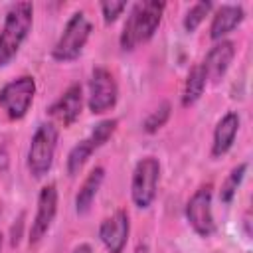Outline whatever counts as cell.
<instances>
[{"mask_svg": "<svg viewBox=\"0 0 253 253\" xmlns=\"http://www.w3.org/2000/svg\"><path fill=\"white\" fill-rule=\"evenodd\" d=\"M166 4L164 2H138L132 6L125 26H123V34H121V47L125 51L134 49L136 45L148 42L162 20V12H164Z\"/></svg>", "mask_w": 253, "mask_h": 253, "instance_id": "1", "label": "cell"}, {"mask_svg": "<svg viewBox=\"0 0 253 253\" xmlns=\"http://www.w3.org/2000/svg\"><path fill=\"white\" fill-rule=\"evenodd\" d=\"M34 22V6L32 2H16L6 12V20L0 32V67L8 65L22 43L26 42Z\"/></svg>", "mask_w": 253, "mask_h": 253, "instance_id": "2", "label": "cell"}, {"mask_svg": "<svg viewBox=\"0 0 253 253\" xmlns=\"http://www.w3.org/2000/svg\"><path fill=\"white\" fill-rule=\"evenodd\" d=\"M91 30H93V26L87 20V16L83 12H75L67 20L59 40L55 42V45L51 49V57L55 61H61V63L77 59L81 55L89 36H91Z\"/></svg>", "mask_w": 253, "mask_h": 253, "instance_id": "3", "label": "cell"}, {"mask_svg": "<svg viewBox=\"0 0 253 253\" xmlns=\"http://www.w3.org/2000/svg\"><path fill=\"white\" fill-rule=\"evenodd\" d=\"M57 146V128L53 123H42L28 148V170L34 178H43L51 164H53V154Z\"/></svg>", "mask_w": 253, "mask_h": 253, "instance_id": "4", "label": "cell"}, {"mask_svg": "<svg viewBox=\"0 0 253 253\" xmlns=\"http://www.w3.org/2000/svg\"><path fill=\"white\" fill-rule=\"evenodd\" d=\"M158 180H160V162L154 156H146L138 160L132 172V182H130V196L136 208L146 210L154 202Z\"/></svg>", "mask_w": 253, "mask_h": 253, "instance_id": "5", "label": "cell"}, {"mask_svg": "<svg viewBox=\"0 0 253 253\" xmlns=\"http://www.w3.org/2000/svg\"><path fill=\"white\" fill-rule=\"evenodd\" d=\"M117 125H119L117 119H105V121H101V123L89 132L87 138L79 140V142L69 150V156H67V174H69V176L79 174V170L85 166V162L91 158V154H93L97 148H101V146L113 136V132L117 130Z\"/></svg>", "mask_w": 253, "mask_h": 253, "instance_id": "6", "label": "cell"}, {"mask_svg": "<svg viewBox=\"0 0 253 253\" xmlns=\"http://www.w3.org/2000/svg\"><path fill=\"white\" fill-rule=\"evenodd\" d=\"M36 95V81L30 75H22L0 89V107L14 121L26 117Z\"/></svg>", "mask_w": 253, "mask_h": 253, "instance_id": "7", "label": "cell"}, {"mask_svg": "<svg viewBox=\"0 0 253 253\" xmlns=\"http://www.w3.org/2000/svg\"><path fill=\"white\" fill-rule=\"evenodd\" d=\"M186 219L200 237H210L215 231L211 211V186H202L186 204Z\"/></svg>", "mask_w": 253, "mask_h": 253, "instance_id": "8", "label": "cell"}, {"mask_svg": "<svg viewBox=\"0 0 253 253\" xmlns=\"http://www.w3.org/2000/svg\"><path fill=\"white\" fill-rule=\"evenodd\" d=\"M119 97V87L113 73L105 67H95L89 79V109L95 115L107 113L115 107Z\"/></svg>", "mask_w": 253, "mask_h": 253, "instance_id": "9", "label": "cell"}, {"mask_svg": "<svg viewBox=\"0 0 253 253\" xmlns=\"http://www.w3.org/2000/svg\"><path fill=\"white\" fill-rule=\"evenodd\" d=\"M55 213H57V190L55 184H47L42 188L38 196V210L30 227V245H38L43 239V235L49 231L55 219Z\"/></svg>", "mask_w": 253, "mask_h": 253, "instance_id": "10", "label": "cell"}, {"mask_svg": "<svg viewBox=\"0 0 253 253\" xmlns=\"http://www.w3.org/2000/svg\"><path fill=\"white\" fill-rule=\"evenodd\" d=\"M128 231H130L128 213L125 210H117L111 217L103 219L99 227V237L109 253H123L128 241Z\"/></svg>", "mask_w": 253, "mask_h": 253, "instance_id": "11", "label": "cell"}, {"mask_svg": "<svg viewBox=\"0 0 253 253\" xmlns=\"http://www.w3.org/2000/svg\"><path fill=\"white\" fill-rule=\"evenodd\" d=\"M81 107H83V91H81L79 83H73L49 107V115H51V119H55L63 126H69L79 119Z\"/></svg>", "mask_w": 253, "mask_h": 253, "instance_id": "12", "label": "cell"}, {"mask_svg": "<svg viewBox=\"0 0 253 253\" xmlns=\"http://www.w3.org/2000/svg\"><path fill=\"white\" fill-rule=\"evenodd\" d=\"M233 55H235V43L229 42V40H221L217 42L206 55L204 59V69H206V75L208 79L211 81H219L225 71L229 69L231 61H233Z\"/></svg>", "mask_w": 253, "mask_h": 253, "instance_id": "13", "label": "cell"}, {"mask_svg": "<svg viewBox=\"0 0 253 253\" xmlns=\"http://www.w3.org/2000/svg\"><path fill=\"white\" fill-rule=\"evenodd\" d=\"M237 130H239V115L235 111L225 113L213 130V142H211V156L213 158L223 156L233 146Z\"/></svg>", "mask_w": 253, "mask_h": 253, "instance_id": "14", "label": "cell"}, {"mask_svg": "<svg viewBox=\"0 0 253 253\" xmlns=\"http://www.w3.org/2000/svg\"><path fill=\"white\" fill-rule=\"evenodd\" d=\"M243 18H245V12H243L241 6H237V4H223L213 14V20H211V26H210V38L215 40V42H221L223 36L233 32L243 22Z\"/></svg>", "mask_w": 253, "mask_h": 253, "instance_id": "15", "label": "cell"}, {"mask_svg": "<svg viewBox=\"0 0 253 253\" xmlns=\"http://www.w3.org/2000/svg\"><path fill=\"white\" fill-rule=\"evenodd\" d=\"M103 180H105V168L103 166H95L87 174V178L83 180V184H81V188H79V192L75 196V211L77 213H87L89 211V208H91V204H93Z\"/></svg>", "mask_w": 253, "mask_h": 253, "instance_id": "16", "label": "cell"}, {"mask_svg": "<svg viewBox=\"0 0 253 253\" xmlns=\"http://www.w3.org/2000/svg\"><path fill=\"white\" fill-rule=\"evenodd\" d=\"M208 85V75H206V69L202 63L194 65L186 77V83H184V93H182V105L184 107H192L194 103L200 101V97L204 95V89Z\"/></svg>", "mask_w": 253, "mask_h": 253, "instance_id": "17", "label": "cell"}, {"mask_svg": "<svg viewBox=\"0 0 253 253\" xmlns=\"http://www.w3.org/2000/svg\"><path fill=\"white\" fill-rule=\"evenodd\" d=\"M245 172H247V164H245V162L237 164V166H235V168L229 172V176H227V180L223 182L221 192H219V200H221L223 204H229V202L233 200V196H235V192H237L239 184L243 182Z\"/></svg>", "mask_w": 253, "mask_h": 253, "instance_id": "18", "label": "cell"}, {"mask_svg": "<svg viewBox=\"0 0 253 253\" xmlns=\"http://www.w3.org/2000/svg\"><path fill=\"white\" fill-rule=\"evenodd\" d=\"M211 8H213L211 2H198V4H194V6L188 10L186 18H184V28H186V32H194V30L204 22V18L210 14Z\"/></svg>", "mask_w": 253, "mask_h": 253, "instance_id": "19", "label": "cell"}, {"mask_svg": "<svg viewBox=\"0 0 253 253\" xmlns=\"http://www.w3.org/2000/svg\"><path fill=\"white\" fill-rule=\"evenodd\" d=\"M170 119V103H162L156 111L150 113V117L144 121V130L146 132H156L158 128H162L166 125V121Z\"/></svg>", "mask_w": 253, "mask_h": 253, "instance_id": "20", "label": "cell"}, {"mask_svg": "<svg viewBox=\"0 0 253 253\" xmlns=\"http://www.w3.org/2000/svg\"><path fill=\"white\" fill-rule=\"evenodd\" d=\"M125 8H126V2H115V0H111V2H101V12H103L105 24L115 22V20L123 14Z\"/></svg>", "mask_w": 253, "mask_h": 253, "instance_id": "21", "label": "cell"}, {"mask_svg": "<svg viewBox=\"0 0 253 253\" xmlns=\"http://www.w3.org/2000/svg\"><path fill=\"white\" fill-rule=\"evenodd\" d=\"M73 253H93V249H91V245L89 243H81L79 247H75V251Z\"/></svg>", "mask_w": 253, "mask_h": 253, "instance_id": "22", "label": "cell"}, {"mask_svg": "<svg viewBox=\"0 0 253 253\" xmlns=\"http://www.w3.org/2000/svg\"><path fill=\"white\" fill-rule=\"evenodd\" d=\"M0 253H2V235H0Z\"/></svg>", "mask_w": 253, "mask_h": 253, "instance_id": "23", "label": "cell"}]
</instances>
